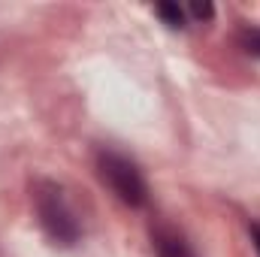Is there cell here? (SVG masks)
Segmentation results:
<instances>
[{
	"label": "cell",
	"mask_w": 260,
	"mask_h": 257,
	"mask_svg": "<svg viewBox=\"0 0 260 257\" xmlns=\"http://www.w3.org/2000/svg\"><path fill=\"white\" fill-rule=\"evenodd\" d=\"M34 212H37V221L40 227L46 230V236L55 242V245H76L79 236H82V224L73 212V206L67 203V194L58 182H49V179H40L34 182Z\"/></svg>",
	"instance_id": "cell-1"
},
{
	"label": "cell",
	"mask_w": 260,
	"mask_h": 257,
	"mask_svg": "<svg viewBox=\"0 0 260 257\" xmlns=\"http://www.w3.org/2000/svg\"><path fill=\"white\" fill-rule=\"evenodd\" d=\"M97 176L130 209H142L148 203V182H145L139 164L130 160L127 154H121L115 148H100L97 151Z\"/></svg>",
	"instance_id": "cell-2"
},
{
	"label": "cell",
	"mask_w": 260,
	"mask_h": 257,
	"mask_svg": "<svg viewBox=\"0 0 260 257\" xmlns=\"http://www.w3.org/2000/svg\"><path fill=\"white\" fill-rule=\"evenodd\" d=\"M151 248L157 257H197L194 245L173 227L167 224H154L151 227Z\"/></svg>",
	"instance_id": "cell-3"
},
{
	"label": "cell",
	"mask_w": 260,
	"mask_h": 257,
	"mask_svg": "<svg viewBox=\"0 0 260 257\" xmlns=\"http://www.w3.org/2000/svg\"><path fill=\"white\" fill-rule=\"evenodd\" d=\"M154 15H157L167 27H188V24H191L185 3H157V6H154Z\"/></svg>",
	"instance_id": "cell-4"
},
{
	"label": "cell",
	"mask_w": 260,
	"mask_h": 257,
	"mask_svg": "<svg viewBox=\"0 0 260 257\" xmlns=\"http://www.w3.org/2000/svg\"><path fill=\"white\" fill-rule=\"evenodd\" d=\"M236 43L242 46V52H248V55H254L260 58V27H242L239 30V37H236Z\"/></svg>",
	"instance_id": "cell-5"
},
{
	"label": "cell",
	"mask_w": 260,
	"mask_h": 257,
	"mask_svg": "<svg viewBox=\"0 0 260 257\" xmlns=\"http://www.w3.org/2000/svg\"><path fill=\"white\" fill-rule=\"evenodd\" d=\"M248 233H251V242H254L257 257H260V224H251V227H248Z\"/></svg>",
	"instance_id": "cell-6"
}]
</instances>
